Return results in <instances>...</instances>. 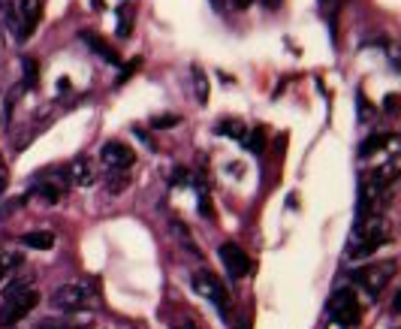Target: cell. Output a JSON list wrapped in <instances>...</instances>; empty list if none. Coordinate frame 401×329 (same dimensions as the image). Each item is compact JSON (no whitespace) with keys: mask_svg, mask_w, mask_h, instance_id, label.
<instances>
[{"mask_svg":"<svg viewBox=\"0 0 401 329\" xmlns=\"http://www.w3.org/2000/svg\"><path fill=\"white\" fill-rule=\"evenodd\" d=\"M6 187V167H4V155H0V194H4Z\"/></svg>","mask_w":401,"mask_h":329,"instance_id":"28","label":"cell"},{"mask_svg":"<svg viewBox=\"0 0 401 329\" xmlns=\"http://www.w3.org/2000/svg\"><path fill=\"white\" fill-rule=\"evenodd\" d=\"M250 4H254V0H232V6H235V9H247Z\"/></svg>","mask_w":401,"mask_h":329,"instance_id":"29","label":"cell"},{"mask_svg":"<svg viewBox=\"0 0 401 329\" xmlns=\"http://www.w3.org/2000/svg\"><path fill=\"white\" fill-rule=\"evenodd\" d=\"M175 124H178V118H175V115H160V118L151 121V127H175Z\"/></svg>","mask_w":401,"mask_h":329,"instance_id":"27","label":"cell"},{"mask_svg":"<svg viewBox=\"0 0 401 329\" xmlns=\"http://www.w3.org/2000/svg\"><path fill=\"white\" fill-rule=\"evenodd\" d=\"M196 194H199V212H203V218H215L211 214V199L205 197V187H196Z\"/></svg>","mask_w":401,"mask_h":329,"instance_id":"22","label":"cell"},{"mask_svg":"<svg viewBox=\"0 0 401 329\" xmlns=\"http://www.w3.org/2000/svg\"><path fill=\"white\" fill-rule=\"evenodd\" d=\"M67 172H70V182H76V184H91L97 179L87 160H76L73 167H67Z\"/></svg>","mask_w":401,"mask_h":329,"instance_id":"14","label":"cell"},{"mask_svg":"<svg viewBox=\"0 0 401 329\" xmlns=\"http://www.w3.org/2000/svg\"><path fill=\"white\" fill-rule=\"evenodd\" d=\"M82 40H85L87 46H91V52H97L100 58L106 61V64H118V61H121L118 52L103 40V36H97V33H91V31H82Z\"/></svg>","mask_w":401,"mask_h":329,"instance_id":"11","label":"cell"},{"mask_svg":"<svg viewBox=\"0 0 401 329\" xmlns=\"http://www.w3.org/2000/svg\"><path fill=\"white\" fill-rule=\"evenodd\" d=\"M242 142L247 151H254V155H260L262 148H266V139H262V130H254V133H245L242 136Z\"/></svg>","mask_w":401,"mask_h":329,"instance_id":"18","label":"cell"},{"mask_svg":"<svg viewBox=\"0 0 401 329\" xmlns=\"http://www.w3.org/2000/svg\"><path fill=\"white\" fill-rule=\"evenodd\" d=\"M356 100H359V121H371V106H368V100L362 97V94H359Z\"/></svg>","mask_w":401,"mask_h":329,"instance_id":"26","label":"cell"},{"mask_svg":"<svg viewBox=\"0 0 401 329\" xmlns=\"http://www.w3.org/2000/svg\"><path fill=\"white\" fill-rule=\"evenodd\" d=\"M21 245H24V248H36V251H52V248H55V236L46 233V230L28 233V236H21Z\"/></svg>","mask_w":401,"mask_h":329,"instance_id":"13","label":"cell"},{"mask_svg":"<svg viewBox=\"0 0 401 329\" xmlns=\"http://www.w3.org/2000/svg\"><path fill=\"white\" fill-rule=\"evenodd\" d=\"M67 187H70V172L67 169H46L33 184V194L43 202H58V199H64Z\"/></svg>","mask_w":401,"mask_h":329,"instance_id":"6","label":"cell"},{"mask_svg":"<svg viewBox=\"0 0 401 329\" xmlns=\"http://www.w3.org/2000/svg\"><path fill=\"white\" fill-rule=\"evenodd\" d=\"M21 64H24V85L33 88L36 85V61L33 58H24Z\"/></svg>","mask_w":401,"mask_h":329,"instance_id":"20","label":"cell"},{"mask_svg":"<svg viewBox=\"0 0 401 329\" xmlns=\"http://www.w3.org/2000/svg\"><path fill=\"white\" fill-rule=\"evenodd\" d=\"M40 0H18V40H28V36L36 31V24H40Z\"/></svg>","mask_w":401,"mask_h":329,"instance_id":"10","label":"cell"},{"mask_svg":"<svg viewBox=\"0 0 401 329\" xmlns=\"http://www.w3.org/2000/svg\"><path fill=\"white\" fill-rule=\"evenodd\" d=\"M235 329H250V323H239V326H235Z\"/></svg>","mask_w":401,"mask_h":329,"instance_id":"31","label":"cell"},{"mask_svg":"<svg viewBox=\"0 0 401 329\" xmlns=\"http://www.w3.org/2000/svg\"><path fill=\"white\" fill-rule=\"evenodd\" d=\"M139 64H142V61H139V58H136V61H130V64H127V67H124V70H121V75H118V85H124V82H127V79H130V75H133L136 70H139Z\"/></svg>","mask_w":401,"mask_h":329,"instance_id":"24","label":"cell"},{"mask_svg":"<svg viewBox=\"0 0 401 329\" xmlns=\"http://www.w3.org/2000/svg\"><path fill=\"white\" fill-rule=\"evenodd\" d=\"M220 263H223V269L230 272V278L235 281V278H245V275H250V269H254V263H250V257L245 254V251L235 245V242H223L220 245Z\"/></svg>","mask_w":401,"mask_h":329,"instance_id":"8","label":"cell"},{"mask_svg":"<svg viewBox=\"0 0 401 329\" xmlns=\"http://www.w3.org/2000/svg\"><path fill=\"white\" fill-rule=\"evenodd\" d=\"M191 75H193V88H196V100L199 103H208V79H205V70L203 67H191Z\"/></svg>","mask_w":401,"mask_h":329,"instance_id":"15","label":"cell"},{"mask_svg":"<svg viewBox=\"0 0 401 329\" xmlns=\"http://www.w3.org/2000/svg\"><path fill=\"white\" fill-rule=\"evenodd\" d=\"M100 160H103L109 169H130L136 155H133V148L124 142H106L100 148Z\"/></svg>","mask_w":401,"mask_h":329,"instance_id":"9","label":"cell"},{"mask_svg":"<svg viewBox=\"0 0 401 329\" xmlns=\"http://www.w3.org/2000/svg\"><path fill=\"white\" fill-rule=\"evenodd\" d=\"M193 290L199 296H205L211 306H218V311L227 318V287H223V281L215 275V272H208V269H199L193 272Z\"/></svg>","mask_w":401,"mask_h":329,"instance_id":"5","label":"cell"},{"mask_svg":"<svg viewBox=\"0 0 401 329\" xmlns=\"http://www.w3.org/2000/svg\"><path fill=\"white\" fill-rule=\"evenodd\" d=\"M395 260H383V263H371V266H359L350 272V281H356L359 287H365L368 296H380L386 284L395 278Z\"/></svg>","mask_w":401,"mask_h":329,"instance_id":"4","label":"cell"},{"mask_svg":"<svg viewBox=\"0 0 401 329\" xmlns=\"http://www.w3.org/2000/svg\"><path fill=\"white\" fill-rule=\"evenodd\" d=\"M127 175H115V179H112V175H109V194H121L124 191V187H127Z\"/></svg>","mask_w":401,"mask_h":329,"instance_id":"23","label":"cell"},{"mask_svg":"<svg viewBox=\"0 0 401 329\" xmlns=\"http://www.w3.org/2000/svg\"><path fill=\"white\" fill-rule=\"evenodd\" d=\"M87 302H91V296H87V290L82 284H64V287H58L55 296H52V306L58 311H64V314L85 311Z\"/></svg>","mask_w":401,"mask_h":329,"instance_id":"7","label":"cell"},{"mask_svg":"<svg viewBox=\"0 0 401 329\" xmlns=\"http://www.w3.org/2000/svg\"><path fill=\"white\" fill-rule=\"evenodd\" d=\"M215 130H218V133H223V136H235V139H242V136H245V127H242V121H235V118H227V121H220Z\"/></svg>","mask_w":401,"mask_h":329,"instance_id":"17","label":"cell"},{"mask_svg":"<svg viewBox=\"0 0 401 329\" xmlns=\"http://www.w3.org/2000/svg\"><path fill=\"white\" fill-rule=\"evenodd\" d=\"M18 263H21L18 254H4L0 257V278H4L6 272H12V269H18Z\"/></svg>","mask_w":401,"mask_h":329,"instance_id":"21","label":"cell"},{"mask_svg":"<svg viewBox=\"0 0 401 329\" xmlns=\"http://www.w3.org/2000/svg\"><path fill=\"white\" fill-rule=\"evenodd\" d=\"M383 242H390V230H386V221L380 214H371L365 221H356V230H353V239H350V248L347 254L353 260H362L374 254Z\"/></svg>","mask_w":401,"mask_h":329,"instance_id":"1","label":"cell"},{"mask_svg":"<svg viewBox=\"0 0 401 329\" xmlns=\"http://www.w3.org/2000/svg\"><path fill=\"white\" fill-rule=\"evenodd\" d=\"M36 329H82V326H73V323H67V320H43Z\"/></svg>","mask_w":401,"mask_h":329,"instance_id":"25","label":"cell"},{"mask_svg":"<svg viewBox=\"0 0 401 329\" xmlns=\"http://www.w3.org/2000/svg\"><path fill=\"white\" fill-rule=\"evenodd\" d=\"M390 142H395V136L392 133H378V136H368L365 142L359 145V157H371L374 151H380V148H386Z\"/></svg>","mask_w":401,"mask_h":329,"instance_id":"12","label":"cell"},{"mask_svg":"<svg viewBox=\"0 0 401 329\" xmlns=\"http://www.w3.org/2000/svg\"><path fill=\"white\" fill-rule=\"evenodd\" d=\"M326 314H329V320L338 326V329H353L359 326V299L353 293V287H338L329 306H326Z\"/></svg>","mask_w":401,"mask_h":329,"instance_id":"3","label":"cell"},{"mask_svg":"<svg viewBox=\"0 0 401 329\" xmlns=\"http://www.w3.org/2000/svg\"><path fill=\"white\" fill-rule=\"evenodd\" d=\"M118 19H121V24H118V36H130V31H133L130 6H121V9H118Z\"/></svg>","mask_w":401,"mask_h":329,"instance_id":"19","label":"cell"},{"mask_svg":"<svg viewBox=\"0 0 401 329\" xmlns=\"http://www.w3.org/2000/svg\"><path fill=\"white\" fill-rule=\"evenodd\" d=\"M0 9H4L6 28L12 33H18V0H0Z\"/></svg>","mask_w":401,"mask_h":329,"instance_id":"16","label":"cell"},{"mask_svg":"<svg viewBox=\"0 0 401 329\" xmlns=\"http://www.w3.org/2000/svg\"><path fill=\"white\" fill-rule=\"evenodd\" d=\"M40 302V293L28 284H12L6 293H4V306H0V329H6L12 323L24 320L28 314L36 308Z\"/></svg>","mask_w":401,"mask_h":329,"instance_id":"2","label":"cell"},{"mask_svg":"<svg viewBox=\"0 0 401 329\" xmlns=\"http://www.w3.org/2000/svg\"><path fill=\"white\" fill-rule=\"evenodd\" d=\"M395 106H398V97H395V94H392V97H390V100H386V112H392V109H395Z\"/></svg>","mask_w":401,"mask_h":329,"instance_id":"30","label":"cell"}]
</instances>
